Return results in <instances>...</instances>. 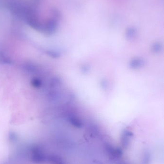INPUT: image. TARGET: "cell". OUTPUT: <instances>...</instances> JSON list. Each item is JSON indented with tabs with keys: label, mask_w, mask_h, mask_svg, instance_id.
<instances>
[{
	"label": "cell",
	"mask_w": 164,
	"mask_h": 164,
	"mask_svg": "<svg viewBox=\"0 0 164 164\" xmlns=\"http://www.w3.org/2000/svg\"><path fill=\"white\" fill-rule=\"evenodd\" d=\"M144 61L140 58H135L131 60L129 63V66L131 69H140L144 65Z\"/></svg>",
	"instance_id": "cell-1"
},
{
	"label": "cell",
	"mask_w": 164,
	"mask_h": 164,
	"mask_svg": "<svg viewBox=\"0 0 164 164\" xmlns=\"http://www.w3.org/2000/svg\"><path fill=\"white\" fill-rule=\"evenodd\" d=\"M162 48V46L160 43H155L153 45L152 51L155 53H157L161 51Z\"/></svg>",
	"instance_id": "cell-2"
},
{
	"label": "cell",
	"mask_w": 164,
	"mask_h": 164,
	"mask_svg": "<svg viewBox=\"0 0 164 164\" xmlns=\"http://www.w3.org/2000/svg\"><path fill=\"white\" fill-rule=\"evenodd\" d=\"M135 31L133 29H130L127 32V37L130 39H133L135 37Z\"/></svg>",
	"instance_id": "cell-3"
},
{
	"label": "cell",
	"mask_w": 164,
	"mask_h": 164,
	"mask_svg": "<svg viewBox=\"0 0 164 164\" xmlns=\"http://www.w3.org/2000/svg\"><path fill=\"white\" fill-rule=\"evenodd\" d=\"M90 70V67L85 64H83V65L81 67V71L82 72V73L86 74H87Z\"/></svg>",
	"instance_id": "cell-4"
},
{
	"label": "cell",
	"mask_w": 164,
	"mask_h": 164,
	"mask_svg": "<svg viewBox=\"0 0 164 164\" xmlns=\"http://www.w3.org/2000/svg\"><path fill=\"white\" fill-rule=\"evenodd\" d=\"M101 86L103 89H107L108 86V83L106 80H103L101 82Z\"/></svg>",
	"instance_id": "cell-5"
}]
</instances>
